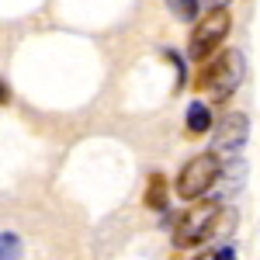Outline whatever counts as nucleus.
I'll return each mask as SVG.
<instances>
[{
	"label": "nucleus",
	"mask_w": 260,
	"mask_h": 260,
	"mask_svg": "<svg viewBox=\"0 0 260 260\" xmlns=\"http://www.w3.org/2000/svg\"><path fill=\"white\" fill-rule=\"evenodd\" d=\"M229 0H208V7H225Z\"/></svg>",
	"instance_id": "9b49d317"
},
{
	"label": "nucleus",
	"mask_w": 260,
	"mask_h": 260,
	"mask_svg": "<svg viewBox=\"0 0 260 260\" xmlns=\"http://www.w3.org/2000/svg\"><path fill=\"white\" fill-rule=\"evenodd\" d=\"M219 219H222L219 201H198L194 198V205L174 225V246L177 250H194V246H201V243L219 229Z\"/></svg>",
	"instance_id": "f257e3e1"
},
{
	"label": "nucleus",
	"mask_w": 260,
	"mask_h": 260,
	"mask_svg": "<svg viewBox=\"0 0 260 260\" xmlns=\"http://www.w3.org/2000/svg\"><path fill=\"white\" fill-rule=\"evenodd\" d=\"M229 24H233V18H229L225 7H212L205 18H198L194 35H191V42H187V56H191V62L212 59V56L222 49L225 35H229Z\"/></svg>",
	"instance_id": "7ed1b4c3"
},
{
	"label": "nucleus",
	"mask_w": 260,
	"mask_h": 260,
	"mask_svg": "<svg viewBox=\"0 0 260 260\" xmlns=\"http://www.w3.org/2000/svg\"><path fill=\"white\" fill-rule=\"evenodd\" d=\"M246 77V59L240 49H225L222 56H215L212 62H205L201 77L194 80V90H212L215 98H229Z\"/></svg>",
	"instance_id": "f03ea898"
},
{
	"label": "nucleus",
	"mask_w": 260,
	"mask_h": 260,
	"mask_svg": "<svg viewBox=\"0 0 260 260\" xmlns=\"http://www.w3.org/2000/svg\"><path fill=\"white\" fill-rule=\"evenodd\" d=\"M167 7H170L180 21H194V18H198V11H201L198 0H167Z\"/></svg>",
	"instance_id": "1a4fd4ad"
},
{
	"label": "nucleus",
	"mask_w": 260,
	"mask_h": 260,
	"mask_svg": "<svg viewBox=\"0 0 260 260\" xmlns=\"http://www.w3.org/2000/svg\"><path fill=\"white\" fill-rule=\"evenodd\" d=\"M170 201V187H167V177L163 174H149V184H146V205L163 212Z\"/></svg>",
	"instance_id": "0eeeda50"
},
{
	"label": "nucleus",
	"mask_w": 260,
	"mask_h": 260,
	"mask_svg": "<svg viewBox=\"0 0 260 260\" xmlns=\"http://www.w3.org/2000/svg\"><path fill=\"white\" fill-rule=\"evenodd\" d=\"M4 104H11V87H7V80H0V108Z\"/></svg>",
	"instance_id": "9d476101"
},
{
	"label": "nucleus",
	"mask_w": 260,
	"mask_h": 260,
	"mask_svg": "<svg viewBox=\"0 0 260 260\" xmlns=\"http://www.w3.org/2000/svg\"><path fill=\"white\" fill-rule=\"evenodd\" d=\"M250 136V118L233 111V115H222L219 118V128H215V149L219 153H236L243 142Z\"/></svg>",
	"instance_id": "39448f33"
},
{
	"label": "nucleus",
	"mask_w": 260,
	"mask_h": 260,
	"mask_svg": "<svg viewBox=\"0 0 260 260\" xmlns=\"http://www.w3.org/2000/svg\"><path fill=\"white\" fill-rule=\"evenodd\" d=\"M222 174V163H219V153H198L194 160H187L180 167L177 174V194L184 201H194V198H205L212 191V184L219 180Z\"/></svg>",
	"instance_id": "20e7f679"
},
{
	"label": "nucleus",
	"mask_w": 260,
	"mask_h": 260,
	"mask_svg": "<svg viewBox=\"0 0 260 260\" xmlns=\"http://www.w3.org/2000/svg\"><path fill=\"white\" fill-rule=\"evenodd\" d=\"M21 257V236L18 233H0V260Z\"/></svg>",
	"instance_id": "6e6552de"
},
{
	"label": "nucleus",
	"mask_w": 260,
	"mask_h": 260,
	"mask_svg": "<svg viewBox=\"0 0 260 260\" xmlns=\"http://www.w3.org/2000/svg\"><path fill=\"white\" fill-rule=\"evenodd\" d=\"M184 128H187V136H205L208 128H212V108L205 104V101H191L187 104V111H184Z\"/></svg>",
	"instance_id": "423d86ee"
}]
</instances>
